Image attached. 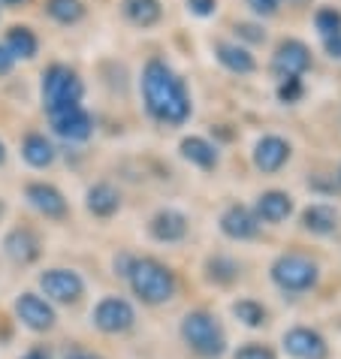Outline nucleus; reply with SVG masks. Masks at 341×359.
Segmentation results:
<instances>
[{
	"instance_id": "obj_10",
	"label": "nucleus",
	"mask_w": 341,
	"mask_h": 359,
	"mask_svg": "<svg viewBox=\"0 0 341 359\" xmlns=\"http://www.w3.org/2000/svg\"><path fill=\"white\" fill-rule=\"evenodd\" d=\"M48 121H52V130L64 142H85L94 133V118L85 106H69V109H61V112H52Z\"/></svg>"
},
{
	"instance_id": "obj_23",
	"label": "nucleus",
	"mask_w": 341,
	"mask_h": 359,
	"mask_svg": "<svg viewBox=\"0 0 341 359\" xmlns=\"http://www.w3.org/2000/svg\"><path fill=\"white\" fill-rule=\"evenodd\" d=\"M121 13L133 27H154L163 18L160 0H121Z\"/></svg>"
},
{
	"instance_id": "obj_33",
	"label": "nucleus",
	"mask_w": 341,
	"mask_h": 359,
	"mask_svg": "<svg viewBox=\"0 0 341 359\" xmlns=\"http://www.w3.org/2000/svg\"><path fill=\"white\" fill-rule=\"evenodd\" d=\"M236 34L248 36L250 43H266V31H260V27H254V25H236Z\"/></svg>"
},
{
	"instance_id": "obj_21",
	"label": "nucleus",
	"mask_w": 341,
	"mask_h": 359,
	"mask_svg": "<svg viewBox=\"0 0 341 359\" xmlns=\"http://www.w3.org/2000/svg\"><path fill=\"white\" fill-rule=\"evenodd\" d=\"M4 251L22 266L34 263L39 257V238L31 233V229H13V233L4 238Z\"/></svg>"
},
{
	"instance_id": "obj_39",
	"label": "nucleus",
	"mask_w": 341,
	"mask_h": 359,
	"mask_svg": "<svg viewBox=\"0 0 341 359\" xmlns=\"http://www.w3.org/2000/svg\"><path fill=\"white\" fill-rule=\"evenodd\" d=\"M13 4H22V0H0V6H13Z\"/></svg>"
},
{
	"instance_id": "obj_38",
	"label": "nucleus",
	"mask_w": 341,
	"mask_h": 359,
	"mask_svg": "<svg viewBox=\"0 0 341 359\" xmlns=\"http://www.w3.org/2000/svg\"><path fill=\"white\" fill-rule=\"evenodd\" d=\"M4 161H6V145L0 142V163H4Z\"/></svg>"
},
{
	"instance_id": "obj_8",
	"label": "nucleus",
	"mask_w": 341,
	"mask_h": 359,
	"mask_svg": "<svg viewBox=\"0 0 341 359\" xmlns=\"http://www.w3.org/2000/svg\"><path fill=\"white\" fill-rule=\"evenodd\" d=\"M39 287H43L46 299L61 305H73L85 293V281L73 269H48V272L39 275Z\"/></svg>"
},
{
	"instance_id": "obj_20",
	"label": "nucleus",
	"mask_w": 341,
	"mask_h": 359,
	"mask_svg": "<svg viewBox=\"0 0 341 359\" xmlns=\"http://www.w3.org/2000/svg\"><path fill=\"white\" fill-rule=\"evenodd\" d=\"M85 205L94 217H112L118 208H121V194H118V187H112L109 182H97V184L88 187Z\"/></svg>"
},
{
	"instance_id": "obj_24",
	"label": "nucleus",
	"mask_w": 341,
	"mask_h": 359,
	"mask_svg": "<svg viewBox=\"0 0 341 359\" xmlns=\"http://www.w3.org/2000/svg\"><path fill=\"white\" fill-rule=\"evenodd\" d=\"M6 52L15 57V61H31V57H36L39 52V39L36 34L31 31V27H25V25H15V27H9L6 31Z\"/></svg>"
},
{
	"instance_id": "obj_5",
	"label": "nucleus",
	"mask_w": 341,
	"mask_h": 359,
	"mask_svg": "<svg viewBox=\"0 0 341 359\" xmlns=\"http://www.w3.org/2000/svg\"><path fill=\"white\" fill-rule=\"evenodd\" d=\"M272 284L281 293H308L320 278V266L305 254H281L269 269Z\"/></svg>"
},
{
	"instance_id": "obj_35",
	"label": "nucleus",
	"mask_w": 341,
	"mask_h": 359,
	"mask_svg": "<svg viewBox=\"0 0 341 359\" xmlns=\"http://www.w3.org/2000/svg\"><path fill=\"white\" fill-rule=\"evenodd\" d=\"M13 67H15V57L6 52V46H0V76L13 73Z\"/></svg>"
},
{
	"instance_id": "obj_36",
	"label": "nucleus",
	"mask_w": 341,
	"mask_h": 359,
	"mask_svg": "<svg viewBox=\"0 0 341 359\" xmlns=\"http://www.w3.org/2000/svg\"><path fill=\"white\" fill-rule=\"evenodd\" d=\"M64 359H100L97 353H91V351H69Z\"/></svg>"
},
{
	"instance_id": "obj_9",
	"label": "nucleus",
	"mask_w": 341,
	"mask_h": 359,
	"mask_svg": "<svg viewBox=\"0 0 341 359\" xmlns=\"http://www.w3.org/2000/svg\"><path fill=\"white\" fill-rule=\"evenodd\" d=\"M250 157H254V166L263 175H275L290 163V157H293V145H290L284 136H278V133H266V136H260L254 142Z\"/></svg>"
},
{
	"instance_id": "obj_12",
	"label": "nucleus",
	"mask_w": 341,
	"mask_h": 359,
	"mask_svg": "<svg viewBox=\"0 0 341 359\" xmlns=\"http://www.w3.org/2000/svg\"><path fill=\"white\" fill-rule=\"evenodd\" d=\"M218 226H220V233H224L227 238H233V242H250V238H257V233H260L257 215L250 212L248 205H239V203L224 208Z\"/></svg>"
},
{
	"instance_id": "obj_16",
	"label": "nucleus",
	"mask_w": 341,
	"mask_h": 359,
	"mask_svg": "<svg viewBox=\"0 0 341 359\" xmlns=\"http://www.w3.org/2000/svg\"><path fill=\"white\" fill-rule=\"evenodd\" d=\"M215 61L233 76H250L257 69V57L250 55V48L242 43H229V39L215 43Z\"/></svg>"
},
{
	"instance_id": "obj_11",
	"label": "nucleus",
	"mask_w": 341,
	"mask_h": 359,
	"mask_svg": "<svg viewBox=\"0 0 341 359\" xmlns=\"http://www.w3.org/2000/svg\"><path fill=\"white\" fill-rule=\"evenodd\" d=\"M281 344H284V351L293 359H326L329 356L326 338L320 332H314V329H308V326L287 329L284 338H281Z\"/></svg>"
},
{
	"instance_id": "obj_22",
	"label": "nucleus",
	"mask_w": 341,
	"mask_h": 359,
	"mask_svg": "<svg viewBox=\"0 0 341 359\" xmlns=\"http://www.w3.org/2000/svg\"><path fill=\"white\" fill-rule=\"evenodd\" d=\"M22 157H25V163L27 166H34V169H46V166H52L55 163V145L48 142V139L43 133H27L22 139Z\"/></svg>"
},
{
	"instance_id": "obj_30",
	"label": "nucleus",
	"mask_w": 341,
	"mask_h": 359,
	"mask_svg": "<svg viewBox=\"0 0 341 359\" xmlns=\"http://www.w3.org/2000/svg\"><path fill=\"white\" fill-rule=\"evenodd\" d=\"M233 359H275V351L266 344H245L233 353Z\"/></svg>"
},
{
	"instance_id": "obj_4",
	"label": "nucleus",
	"mask_w": 341,
	"mask_h": 359,
	"mask_svg": "<svg viewBox=\"0 0 341 359\" xmlns=\"http://www.w3.org/2000/svg\"><path fill=\"white\" fill-rule=\"evenodd\" d=\"M182 338L196 356H206V359H215L227 351L224 326L208 311H187L182 320Z\"/></svg>"
},
{
	"instance_id": "obj_41",
	"label": "nucleus",
	"mask_w": 341,
	"mask_h": 359,
	"mask_svg": "<svg viewBox=\"0 0 341 359\" xmlns=\"http://www.w3.org/2000/svg\"><path fill=\"white\" fill-rule=\"evenodd\" d=\"M0 215H4V205H0Z\"/></svg>"
},
{
	"instance_id": "obj_40",
	"label": "nucleus",
	"mask_w": 341,
	"mask_h": 359,
	"mask_svg": "<svg viewBox=\"0 0 341 359\" xmlns=\"http://www.w3.org/2000/svg\"><path fill=\"white\" fill-rule=\"evenodd\" d=\"M338 182H341V166H338Z\"/></svg>"
},
{
	"instance_id": "obj_14",
	"label": "nucleus",
	"mask_w": 341,
	"mask_h": 359,
	"mask_svg": "<svg viewBox=\"0 0 341 359\" xmlns=\"http://www.w3.org/2000/svg\"><path fill=\"white\" fill-rule=\"evenodd\" d=\"M293 208H296V203L287 191H263V194H257L250 212L257 215L260 224H284L287 217L293 215Z\"/></svg>"
},
{
	"instance_id": "obj_17",
	"label": "nucleus",
	"mask_w": 341,
	"mask_h": 359,
	"mask_svg": "<svg viewBox=\"0 0 341 359\" xmlns=\"http://www.w3.org/2000/svg\"><path fill=\"white\" fill-rule=\"evenodd\" d=\"M148 233H152L154 242L163 245H175L187 236V217L175 208H160V212L148 221Z\"/></svg>"
},
{
	"instance_id": "obj_3",
	"label": "nucleus",
	"mask_w": 341,
	"mask_h": 359,
	"mask_svg": "<svg viewBox=\"0 0 341 359\" xmlns=\"http://www.w3.org/2000/svg\"><path fill=\"white\" fill-rule=\"evenodd\" d=\"M39 94H43V106L46 112H61L69 106H82L85 97V82L79 79L76 69H69L64 64H52L43 73V85H39Z\"/></svg>"
},
{
	"instance_id": "obj_7",
	"label": "nucleus",
	"mask_w": 341,
	"mask_h": 359,
	"mask_svg": "<svg viewBox=\"0 0 341 359\" xmlns=\"http://www.w3.org/2000/svg\"><path fill=\"white\" fill-rule=\"evenodd\" d=\"M311 67V48L296 36H287L275 46L272 55V73L284 82V79H299L302 73H308Z\"/></svg>"
},
{
	"instance_id": "obj_18",
	"label": "nucleus",
	"mask_w": 341,
	"mask_h": 359,
	"mask_svg": "<svg viewBox=\"0 0 341 359\" xmlns=\"http://www.w3.org/2000/svg\"><path fill=\"white\" fill-rule=\"evenodd\" d=\"M178 151H182V157H185L190 166L203 169V172H208V169H215L220 163L218 145L208 142L206 136H185L182 145H178Z\"/></svg>"
},
{
	"instance_id": "obj_26",
	"label": "nucleus",
	"mask_w": 341,
	"mask_h": 359,
	"mask_svg": "<svg viewBox=\"0 0 341 359\" xmlns=\"http://www.w3.org/2000/svg\"><path fill=\"white\" fill-rule=\"evenodd\" d=\"M233 317L248 329H260V326H266L269 311L257 302V299H239V302L233 305Z\"/></svg>"
},
{
	"instance_id": "obj_37",
	"label": "nucleus",
	"mask_w": 341,
	"mask_h": 359,
	"mask_svg": "<svg viewBox=\"0 0 341 359\" xmlns=\"http://www.w3.org/2000/svg\"><path fill=\"white\" fill-rule=\"evenodd\" d=\"M22 359H48V351H43V347H34V351H27Z\"/></svg>"
},
{
	"instance_id": "obj_29",
	"label": "nucleus",
	"mask_w": 341,
	"mask_h": 359,
	"mask_svg": "<svg viewBox=\"0 0 341 359\" xmlns=\"http://www.w3.org/2000/svg\"><path fill=\"white\" fill-rule=\"evenodd\" d=\"M245 4L257 18H272L281 13V4H284V0H245Z\"/></svg>"
},
{
	"instance_id": "obj_19",
	"label": "nucleus",
	"mask_w": 341,
	"mask_h": 359,
	"mask_svg": "<svg viewBox=\"0 0 341 359\" xmlns=\"http://www.w3.org/2000/svg\"><path fill=\"white\" fill-rule=\"evenodd\" d=\"M338 208L329 205V203H311L305 212H302V229L311 236H329L338 229Z\"/></svg>"
},
{
	"instance_id": "obj_6",
	"label": "nucleus",
	"mask_w": 341,
	"mask_h": 359,
	"mask_svg": "<svg viewBox=\"0 0 341 359\" xmlns=\"http://www.w3.org/2000/svg\"><path fill=\"white\" fill-rule=\"evenodd\" d=\"M91 320H94V326L100 329V332L121 335V332H127V329L136 323V311H133V305H130L127 299L106 296V299H100V302H97Z\"/></svg>"
},
{
	"instance_id": "obj_28",
	"label": "nucleus",
	"mask_w": 341,
	"mask_h": 359,
	"mask_svg": "<svg viewBox=\"0 0 341 359\" xmlns=\"http://www.w3.org/2000/svg\"><path fill=\"white\" fill-rule=\"evenodd\" d=\"M206 269H208V278H212V281H220V284H229L239 278V263L229 260V257H212Z\"/></svg>"
},
{
	"instance_id": "obj_27",
	"label": "nucleus",
	"mask_w": 341,
	"mask_h": 359,
	"mask_svg": "<svg viewBox=\"0 0 341 359\" xmlns=\"http://www.w3.org/2000/svg\"><path fill=\"white\" fill-rule=\"evenodd\" d=\"M314 27H317V34L320 36H335L341 31V13L335 6H320L317 13H314Z\"/></svg>"
},
{
	"instance_id": "obj_2",
	"label": "nucleus",
	"mask_w": 341,
	"mask_h": 359,
	"mask_svg": "<svg viewBox=\"0 0 341 359\" xmlns=\"http://www.w3.org/2000/svg\"><path fill=\"white\" fill-rule=\"evenodd\" d=\"M127 281L145 305H163L175 296V275L152 257H133Z\"/></svg>"
},
{
	"instance_id": "obj_1",
	"label": "nucleus",
	"mask_w": 341,
	"mask_h": 359,
	"mask_svg": "<svg viewBox=\"0 0 341 359\" xmlns=\"http://www.w3.org/2000/svg\"><path fill=\"white\" fill-rule=\"evenodd\" d=\"M142 103L163 127H182L194 112L185 79L160 57H152L142 69Z\"/></svg>"
},
{
	"instance_id": "obj_15",
	"label": "nucleus",
	"mask_w": 341,
	"mask_h": 359,
	"mask_svg": "<svg viewBox=\"0 0 341 359\" xmlns=\"http://www.w3.org/2000/svg\"><path fill=\"white\" fill-rule=\"evenodd\" d=\"M25 196H27V203H31L43 217H52V221H61V217H67V199H64V194L58 191L55 184L31 182L25 187Z\"/></svg>"
},
{
	"instance_id": "obj_31",
	"label": "nucleus",
	"mask_w": 341,
	"mask_h": 359,
	"mask_svg": "<svg viewBox=\"0 0 341 359\" xmlns=\"http://www.w3.org/2000/svg\"><path fill=\"white\" fill-rule=\"evenodd\" d=\"M278 97L284 100V103H296V100L302 97V82H299V79H284L278 88Z\"/></svg>"
},
{
	"instance_id": "obj_34",
	"label": "nucleus",
	"mask_w": 341,
	"mask_h": 359,
	"mask_svg": "<svg viewBox=\"0 0 341 359\" xmlns=\"http://www.w3.org/2000/svg\"><path fill=\"white\" fill-rule=\"evenodd\" d=\"M323 48H326V55L333 57V61H341V31L335 36H326L323 39Z\"/></svg>"
},
{
	"instance_id": "obj_32",
	"label": "nucleus",
	"mask_w": 341,
	"mask_h": 359,
	"mask_svg": "<svg viewBox=\"0 0 341 359\" xmlns=\"http://www.w3.org/2000/svg\"><path fill=\"white\" fill-rule=\"evenodd\" d=\"M185 4H187V13L196 18H208L218 9V0H185Z\"/></svg>"
},
{
	"instance_id": "obj_13",
	"label": "nucleus",
	"mask_w": 341,
	"mask_h": 359,
	"mask_svg": "<svg viewBox=\"0 0 341 359\" xmlns=\"http://www.w3.org/2000/svg\"><path fill=\"white\" fill-rule=\"evenodd\" d=\"M15 314L27 329L34 332H46L55 326V308L48 305V299L36 296V293H22L15 299Z\"/></svg>"
},
{
	"instance_id": "obj_25",
	"label": "nucleus",
	"mask_w": 341,
	"mask_h": 359,
	"mask_svg": "<svg viewBox=\"0 0 341 359\" xmlns=\"http://www.w3.org/2000/svg\"><path fill=\"white\" fill-rule=\"evenodd\" d=\"M46 13L58 25H76L85 15V4L82 0H46Z\"/></svg>"
}]
</instances>
